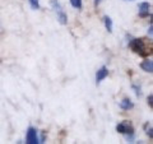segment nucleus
<instances>
[{
    "label": "nucleus",
    "mask_w": 153,
    "mask_h": 144,
    "mask_svg": "<svg viewBox=\"0 0 153 144\" xmlns=\"http://www.w3.org/2000/svg\"><path fill=\"white\" fill-rule=\"evenodd\" d=\"M101 1H102V0H94V5H96V7H98Z\"/></svg>",
    "instance_id": "obj_16"
},
{
    "label": "nucleus",
    "mask_w": 153,
    "mask_h": 144,
    "mask_svg": "<svg viewBox=\"0 0 153 144\" xmlns=\"http://www.w3.org/2000/svg\"><path fill=\"white\" fill-rule=\"evenodd\" d=\"M120 107L123 108V110H131L133 107H134V103L131 102V99H129V98H124L121 102H120Z\"/></svg>",
    "instance_id": "obj_8"
},
{
    "label": "nucleus",
    "mask_w": 153,
    "mask_h": 144,
    "mask_svg": "<svg viewBox=\"0 0 153 144\" xmlns=\"http://www.w3.org/2000/svg\"><path fill=\"white\" fill-rule=\"evenodd\" d=\"M26 143L28 144H37L40 143V139H38V135H37V130L35 128L30 126L27 130V135H26Z\"/></svg>",
    "instance_id": "obj_3"
},
{
    "label": "nucleus",
    "mask_w": 153,
    "mask_h": 144,
    "mask_svg": "<svg viewBox=\"0 0 153 144\" xmlns=\"http://www.w3.org/2000/svg\"><path fill=\"white\" fill-rule=\"evenodd\" d=\"M147 101H148V105H149V107L152 108V107H153V102H152V101H153V96H152V94L148 96V99H147Z\"/></svg>",
    "instance_id": "obj_13"
},
{
    "label": "nucleus",
    "mask_w": 153,
    "mask_h": 144,
    "mask_svg": "<svg viewBox=\"0 0 153 144\" xmlns=\"http://www.w3.org/2000/svg\"><path fill=\"white\" fill-rule=\"evenodd\" d=\"M107 75H108V69L106 66H102L100 70H97V74H96V83L100 84Z\"/></svg>",
    "instance_id": "obj_6"
},
{
    "label": "nucleus",
    "mask_w": 153,
    "mask_h": 144,
    "mask_svg": "<svg viewBox=\"0 0 153 144\" xmlns=\"http://www.w3.org/2000/svg\"><path fill=\"white\" fill-rule=\"evenodd\" d=\"M140 68L144 71H147V73H152V71H153V61L151 59H146L140 64Z\"/></svg>",
    "instance_id": "obj_7"
},
{
    "label": "nucleus",
    "mask_w": 153,
    "mask_h": 144,
    "mask_svg": "<svg viewBox=\"0 0 153 144\" xmlns=\"http://www.w3.org/2000/svg\"><path fill=\"white\" fill-rule=\"evenodd\" d=\"M70 4H71V7H74L76 9L82 8V0H70Z\"/></svg>",
    "instance_id": "obj_10"
},
{
    "label": "nucleus",
    "mask_w": 153,
    "mask_h": 144,
    "mask_svg": "<svg viewBox=\"0 0 153 144\" xmlns=\"http://www.w3.org/2000/svg\"><path fill=\"white\" fill-rule=\"evenodd\" d=\"M28 1H30L32 9H40V1L38 0H28Z\"/></svg>",
    "instance_id": "obj_11"
},
{
    "label": "nucleus",
    "mask_w": 153,
    "mask_h": 144,
    "mask_svg": "<svg viewBox=\"0 0 153 144\" xmlns=\"http://www.w3.org/2000/svg\"><path fill=\"white\" fill-rule=\"evenodd\" d=\"M103 22H105V27H106L107 32L111 33L112 32V19L110 18L108 16H105L103 17Z\"/></svg>",
    "instance_id": "obj_9"
},
{
    "label": "nucleus",
    "mask_w": 153,
    "mask_h": 144,
    "mask_svg": "<svg viewBox=\"0 0 153 144\" xmlns=\"http://www.w3.org/2000/svg\"><path fill=\"white\" fill-rule=\"evenodd\" d=\"M147 134H148V135H149V138H151V139L153 138V134H152V128L148 129V130H147Z\"/></svg>",
    "instance_id": "obj_15"
},
{
    "label": "nucleus",
    "mask_w": 153,
    "mask_h": 144,
    "mask_svg": "<svg viewBox=\"0 0 153 144\" xmlns=\"http://www.w3.org/2000/svg\"><path fill=\"white\" fill-rule=\"evenodd\" d=\"M133 88L135 89V94L138 96V97H140V94H142V92H140V87H137V85H133Z\"/></svg>",
    "instance_id": "obj_12"
},
{
    "label": "nucleus",
    "mask_w": 153,
    "mask_h": 144,
    "mask_svg": "<svg viewBox=\"0 0 153 144\" xmlns=\"http://www.w3.org/2000/svg\"><path fill=\"white\" fill-rule=\"evenodd\" d=\"M138 9H139V17H151V4L149 3H140L138 5Z\"/></svg>",
    "instance_id": "obj_5"
},
{
    "label": "nucleus",
    "mask_w": 153,
    "mask_h": 144,
    "mask_svg": "<svg viewBox=\"0 0 153 144\" xmlns=\"http://www.w3.org/2000/svg\"><path fill=\"white\" fill-rule=\"evenodd\" d=\"M116 131L120 133V134H126V135H130V138H133V134H134V129L129 125L126 121H123L120 122L119 125L116 126Z\"/></svg>",
    "instance_id": "obj_4"
},
{
    "label": "nucleus",
    "mask_w": 153,
    "mask_h": 144,
    "mask_svg": "<svg viewBox=\"0 0 153 144\" xmlns=\"http://www.w3.org/2000/svg\"><path fill=\"white\" fill-rule=\"evenodd\" d=\"M129 46H130V49L134 52H137V54L140 55V56L146 57V56H148V54H149V52L147 51V46L142 38H133L130 41V44H129Z\"/></svg>",
    "instance_id": "obj_1"
},
{
    "label": "nucleus",
    "mask_w": 153,
    "mask_h": 144,
    "mask_svg": "<svg viewBox=\"0 0 153 144\" xmlns=\"http://www.w3.org/2000/svg\"><path fill=\"white\" fill-rule=\"evenodd\" d=\"M152 30H153V27H152V24H151L149 28H148V35H149L151 38H152V36H153V31H152Z\"/></svg>",
    "instance_id": "obj_14"
},
{
    "label": "nucleus",
    "mask_w": 153,
    "mask_h": 144,
    "mask_svg": "<svg viewBox=\"0 0 153 144\" xmlns=\"http://www.w3.org/2000/svg\"><path fill=\"white\" fill-rule=\"evenodd\" d=\"M52 9H54V12L56 13V18L57 21H59L60 24H66L68 23V17H66V13L64 12L63 7L60 5V3L57 1V0H51L50 1Z\"/></svg>",
    "instance_id": "obj_2"
},
{
    "label": "nucleus",
    "mask_w": 153,
    "mask_h": 144,
    "mask_svg": "<svg viewBox=\"0 0 153 144\" xmlns=\"http://www.w3.org/2000/svg\"><path fill=\"white\" fill-rule=\"evenodd\" d=\"M125 1H128V0H125ZM129 1H133V0H129Z\"/></svg>",
    "instance_id": "obj_17"
}]
</instances>
